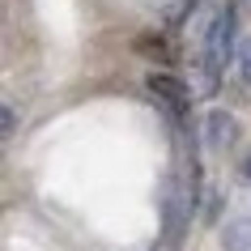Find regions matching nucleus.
<instances>
[{"label": "nucleus", "instance_id": "nucleus-1", "mask_svg": "<svg viewBox=\"0 0 251 251\" xmlns=\"http://www.w3.org/2000/svg\"><path fill=\"white\" fill-rule=\"evenodd\" d=\"M230 55H234V9H222V13L213 17L209 43H204V64H209L213 77L226 68V60H230Z\"/></svg>", "mask_w": 251, "mask_h": 251}, {"label": "nucleus", "instance_id": "nucleus-4", "mask_svg": "<svg viewBox=\"0 0 251 251\" xmlns=\"http://www.w3.org/2000/svg\"><path fill=\"white\" fill-rule=\"evenodd\" d=\"M222 247L226 251H251V217H234V222H226Z\"/></svg>", "mask_w": 251, "mask_h": 251}, {"label": "nucleus", "instance_id": "nucleus-3", "mask_svg": "<svg viewBox=\"0 0 251 251\" xmlns=\"http://www.w3.org/2000/svg\"><path fill=\"white\" fill-rule=\"evenodd\" d=\"M204 136H209V149H230L238 141V119L230 115V111H213L209 119H204Z\"/></svg>", "mask_w": 251, "mask_h": 251}, {"label": "nucleus", "instance_id": "nucleus-6", "mask_svg": "<svg viewBox=\"0 0 251 251\" xmlns=\"http://www.w3.org/2000/svg\"><path fill=\"white\" fill-rule=\"evenodd\" d=\"M243 175H247V179H251V158H247V162H243Z\"/></svg>", "mask_w": 251, "mask_h": 251}, {"label": "nucleus", "instance_id": "nucleus-2", "mask_svg": "<svg viewBox=\"0 0 251 251\" xmlns=\"http://www.w3.org/2000/svg\"><path fill=\"white\" fill-rule=\"evenodd\" d=\"M145 85H149V94H153V98H158V102L166 106L175 119L187 115V106H192V94H187V85H183L179 77H171V73H149Z\"/></svg>", "mask_w": 251, "mask_h": 251}, {"label": "nucleus", "instance_id": "nucleus-5", "mask_svg": "<svg viewBox=\"0 0 251 251\" xmlns=\"http://www.w3.org/2000/svg\"><path fill=\"white\" fill-rule=\"evenodd\" d=\"M238 68H243V81L251 85V39H243V47H238Z\"/></svg>", "mask_w": 251, "mask_h": 251}]
</instances>
